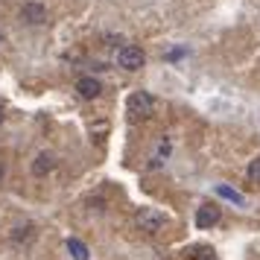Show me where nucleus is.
<instances>
[{
	"label": "nucleus",
	"mask_w": 260,
	"mask_h": 260,
	"mask_svg": "<svg viewBox=\"0 0 260 260\" xmlns=\"http://www.w3.org/2000/svg\"><path fill=\"white\" fill-rule=\"evenodd\" d=\"M190 260H216V251L208 246H202V248H193V254H190Z\"/></svg>",
	"instance_id": "nucleus-9"
},
{
	"label": "nucleus",
	"mask_w": 260,
	"mask_h": 260,
	"mask_svg": "<svg viewBox=\"0 0 260 260\" xmlns=\"http://www.w3.org/2000/svg\"><path fill=\"white\" fill-rule=\"evenodd\" d=\"M135 225H138V231H143V234L152 237V234H158V231L167 225V219H164V213L155 211V208H141L138 216H135Z\"/></svg>",
	"instance_id": "nucleus-2"
},
{
	"label": "nucleus",
	"mask_w": 260,
	"mask_h": 260,
	"mask_svg": "<svg viewBox=\"0 0 260 260\" xmlns=\"http://www.w3.org/2000/svg\"><path fill=\"white\" fill-rule=\"evenodd\" d=\"M76 91H79L82 100H96V96L103 94V85H100V79H94V76H82V79L76 82Z\"/></svg>",
	"instance_id": "nucleus-5"
},
{
	"label": "nucleus",
	"mask_w": 260,
	"mask_h": 260,
	"mask_svg": "<svg viewBox=\"0 0 260 260\" xmlns=\"http://www.w3.org/2000/svg\"><path fill=\"white\" fill-rule=\"evenodd\" d=\"M219 216H222V211L216 205H202L199 211H196V225L199 228H211V225L219 222Z\"/></svg>",
	"instance_id": "nucleus-6"
},
{
	"label": "nucleus",
	"mask_w": 260,
	"mask_h": 260,
	"mask_svg": "<svg viewBox=\"0 0 260 260\" xmlns=\"http://www.w3.org/2000/svg\"><path fill=\"white\" fill-rule=\"evenodd\" d=\"M152 96L146 94V91H135V94L126 100V114H129V120H146L152 117Z\"/></svg>",
	"instance_id": "nucleus-1"
},
{
	"label": "nucleus",
	"mask_w": 260,
	"mask_h": 260,
	"mask_svg": "<svg viewBox=\"0 0 260 260\" xmlns=\"http://www.w3.org/2000/svg\"><path fill=\"white\" fill-rule=\"evenodd\" d=\"M117 64L123 68V71H141L143 64H146V53H143L141 47H135V44H123V47L117 50Z\"/></svg>",
	"instance_id": "nucleus-3"
},
{
	"label": "nucleus",
	"mask_w": 260,
	"mask_h": 260,
	"mask_svg": "<svg viewBox=\"0 0 260 260\" xmlns=\"http://www.w3.org/2000/svg\"><path fill=\"white\" fill-rule=\"evenodd\" d=\"M68 251L73 254V260H88V248H85V243H79L76 237L68 240Z\"/></svg>",
	"instance_id": "nucleus-8"
},
{
	"label": "nucleus",
	"mask_w": 260,
	"mask_h": 260,
	"mask_svg": "<svg viewBox=\"0 0 260 260\" xmlns=\"http://www.w3.org/2000/svg\"><path fill=\"white\" fill-rule=\"evenodd\" d=\"M216 193H219V196H225V199L237 202V205H243V196H240V193H234L231 187H225V184H219V187H216Z\"/></svg>",
	"instance_id": "nucleus-11"
},
{
	"label": "nucleus",
	"mask_w": 260,
	"mask_h": 260,
	"mask_svg": "<svg viewBox=\"0 0 260 260\" xmlns=\"http://www.w3.org/2000/svg\"><path fill=\"white\" fill-rule=\"evenodd\" d=\"M21 21L29 26H38L47 21V9L41 6V3H36V0H29V3H24V9H21Z\"/></svg>",
	"instance_id": "nucleus-4"
},
{
	"label": "nucleus",
	"mask_w": 260,
	"mask_h": 260,
	"mask_svg": "<svg viewBox=\"0 0 260 260\" xmlns=\"http://www.w3.org/2000/svg\"><path fill=\"white\" fill-rule=\"evenodd\" d=\"M0 123H3V106H0Z\"/></svg>",
	"instance_id": "nucleus-12"
},
{
	"label": "nucleus",
	"mask_w": 260,
	"mask_h": 260,
	"mask_svg": "<svg viewBox=\"0 0 260 260\" xmlns=\"http://www.w3.org/2000/svg\"><path fill=\"white\" fill-rule=\"evenodd\" d=\"M53 167H56V161H53V155H47V152H41L36 158V164H32V176H47L50 170H53Z\"/></svg>",
	"instance_id": "nucleus-7"
},
{
	"label": "nucleus",
	"mask_w": 260,
	"mask_h": 260,
	"mask_svg": "<svg viewBox=\"0 0 260 260\" xmlns=\"http://www.w3.org/2000/svg\"><path fill=\"white\" fill-rule=\"evenodd\" d=\"M0 178H3V164H0Z\"/></svg>",
	"instance_id": "nucleus-13"
},
{
	"label": "nucleus",
	"mask_w": 260,
	"mask_h": 260,
	"mask_svg": "<svg viewBox=\"0 0 260 260\" xmlns=\"http://www.w3.org/2000/svg\"><path fill=\"white\" fill-rule=\"evenodd\" d=\"M246 176H248V181H251V184H260V158H254V161L248 164Z\"/></svg>",
	"instance_id": "nucleus-10"
}]
</instances>
